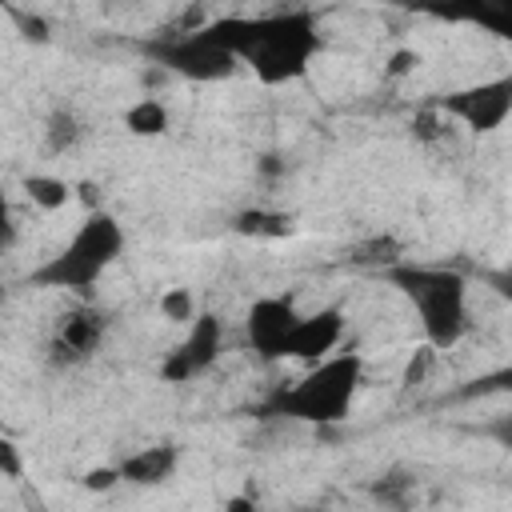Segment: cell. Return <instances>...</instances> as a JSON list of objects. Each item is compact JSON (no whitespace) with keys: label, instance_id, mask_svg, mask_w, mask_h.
<instances>
[{"label":"cell","instance_id":"cell-1","mask_svg":"<svg viewBox=\"0 0 512 512\" xmlns=\"http://www.w3.org/2000/svg\"><path fill=\"white\" fill-rule=\"evenodd\" d=\"M208 32L236 52L264 84H288L308 72L320 52V32L312 12H268V16H224L212 20Z\"/></svg>","mask_w":512,"mask_h":512},{"label":"cell","instance_id":"cell-2","mask_svg":"<svg viewBox=\"0 0 512 512\" xmlns=\"http://www.w3.org/2000/svg\"><path fill=\"white\" fill-rule=\"evenodd\" d=\"M364 380V360L356 352H340L308 368L296 384L276 388L264 400V416L304 420V424H340L352 412V400Z\"/></svg>","mask_w":512,"mask_h":512},{"label":"cell","instance_id":"cell-3","mask_svg":"<svg viewBox=\"0 0 512 512\" xmlns=\"http://www.w3.org/2000/svg\"><path fill=\"white\" fill-rule=\"evenodd\" d=\"M392 288L408 296V304L420 316L424 340L444 352L456 348L468 332V280L452 268H432V264H396L384 272Z\"/></svg>","mask_w":512,"mask_h":512},{"label":"cell","instance_id":"cell-4","mask_svg":"<svg viewBox=\"0 0 512 512\" xmlns=\"http://www.w3.org/2000/svg\"><path fill=\"white\" fill-rule=\"evenodd\" d=\"M124 252V228L116 224V216L108 212H88L80 220V228L72 232V240L44 260L28 280L40 288H60V292H76L84 296Z\"/></svg>","mask_w":512,"mask_h":512},{"label":"cell","instance_id":"cell-5","mask_svg":"<svg viewBox=\"0 0 512 512\" xmlns=\"http://www.w3.org/2000/svg\"><path fill=\"white\" fill-rule=\"evenodd\" d=\"M152 60L160 72H176L188 80H224L236 68V52L224 48L208 28L192 32V36H164L160 44H152Z\"/></svg>","mask_w":512,"mask_h":512},{"label":"cell","instance_id":"cell-6","mask_svg":"<svg viewBox=\"0 0 512 512\" xmlns=\"http://www.w3.org/2000/svg\"><path fill=\"white\" fill-rule=\"evenodd\" d=\"M436 112H440V116H452V120H460V124H468L476 136L496 132V128L512 116V72L440 96V100H436Z\"/></svg>","mask_w":512,"mask_h":512},{"label":"cell","instance_id":"cell-7","mask_svg":"<svg viewBox=\"0 0 512 512\" xmlns=\"http://www.w3.org/2000/svg\"><path fill=\"white\" fill-rule=\"evenodd\" d=\"M220 344H224V324H220L212 312H200V316L188 324V336L164 356L160 376H164L168 384H184V380L200 376L204 368L216 364Z\"/></svg>","mask_w":512,"mask_h":512},{"label":"cell","instance_id":"cell-8","mask_svg":"<svg viewBox=\"0 0 512 512\" xmlns=\"http://www.w3.org/2000/svg\"><path fill=\"white\" fill-rule=\"evenodd\" d=\"M108 332V316L96 308V304H76L72 312L60 316L52 340H48V360L56 368H72V364H84L100 340Z\"/></svg>","mask_w":512,"mask_h":512},{"label":"cell","instance_id":"cell-9","mask_svg":"<svg viewBox=\"0 0 512 512\" xmlns=\"http://www.w3.org/2000/svg\"><path fill=\"white\" fill-rule=\"evenodd\" d=\"M300 324V312L292 304V296H260L252 308H248V344L264 356V360H280L292 332Z\"/></svg>","mask_w":512,"mask_h":512},{"label":"cell","instance_id":"cell-10","mask_svg":"<svg viewBox=\"0 0 512 512\" xmlns=\"http://www.w3.org/2000/svg\"><path fill=\"white\" fill-rule=\"evenodd\" d=\"M344 308L340 304H332V308H320V312H312V316H300V324H296V332H292V340H288V348H284V356L288 360H328L332 352H336V344L344 340Z\"/></svg>","mask_w":512,"mask_h":512},{"label":"cell","instance_id":"cell-11","mask_svg":"<svg viewBox=\"0 0 512 512\" xmlns=\"http://www.w3.org/2000/svg\"><path fill=\"white\" fill-rule=\"evenodd\" d=\"M180 464V452L172 444H152V448H136L128 452L116 468H120V480L128 484H140V488H152V484H164Z\"/></svg>","mask_w":512,"mask_h":512},{"label":"cell","instance_id":"cell-12","mask_svg":"<svg viewBox=\"0 0 512 512\" xmlns=\"http://www.w3.org/2000/svg\"><path fill=\"white\" fill-rule=\"evenodd\" d=\"M400 256H404V244H400L396 236H388V232L364 236V240H356V244L348 248V260H352V264H360V268H380V272L404 264Z\"/></svg>","mask_w":512,"mask_h":512},{"label":"cell","instance_id":"cell-13","mask_svg":"<svg viewBox=\"0 0 512 512\" xmlns=\"http://www.w3.org/2000/svg\"><path fill=\"white\" fill-rule=\"evenodd\" d=\"M24 196H28L36 208H44V212H56V208H64V204L72 200V184H68L64 176L32 172V176H24Z\"/></svg>","mask_w":512,"mask_h":512},{"label":"cell","instance_id":"cell-14","mask_svg":"<svg viewBox=\"0 0 512 512\" xmlns=\"http://www.w3.org/2000/svg\"><path fill=\"white\" fill-rule=\"evenodd\" d=\"M124 124H128L132 136H164L168 124H172V116H168V108L156 96H144V100H136L124 112Z\"/></svg>","mask_w":512,"mask_h":512},{"label":"cell","instance_id":"cell-15","mask_svg":"<svg viewBox=\"0 0 512 512\" xmlns=\"http://www.w3.org/2000/svg\"><path fill=\"white\" fill-rule=\"evenodd\" d=\"M236 232H240V236H260V240H268V236H288V232H292V220H288L284 212L248 208V212L236 216Z\"/></svg>","mask_w":512,"mask_h":512},{"label":"cell","instance_id":"cell-16","mask_svg":"<svg viewBox=\"0 0 512 512\" xmlns=\"http://www.w3.org/2000/svg\"><path fill=\"white\" fill-rule=\"evenodd\" d=\"M44 140H48V152H72L76 140H80V120H76L68 108H56V112L48 116Z\"/></svg>","mask_w":512,"mask_h":512},{"label":"cell","instance_id":"cell-17","mask_svg":"<svg viewBox=\"0 0 512 512\" xmlns=\"http://www.w3.org/2000/svg\"><path fill=\"white\" fill-rule=\"evenodd\" d=\"M160 316L164 320H172V324H192L200 312H196V296H192V288H168V292H160Z\"/></svg>","mask_w":512,"mask_h":512},{"label":"cell","instance_id":"cell-18","mask_svg":"<svg viewBox=\"0 0 512 512\" xmlns=\"http://www.w3.org/2000/svg\"><path fill=\"white\" fill-rule=\"evenodd\" d=\"M432 368H436V348L424 340L408 360H404V372H400V384L404 388H416V384H424L428 376H432Z\"/></svg>","mask_w":512,"mask_h":512},{"label":"cell","instance_id":"cell-19","mask_svg":"<svg viewBox=\"0 0 512 512\" xmlns=\"http://www.w3.org/2000/svg\"><path fill=\"white\" fill-rule=\"evenodd\" d=\"M412 492V480L396 468V472H388V476H380L376 484H372V496L376 500H384V504H404V496Z\"/></svg>","mask_w":512,"mask_h":512},{"label":"cell","instance_id":"cell-20","mask_svg":"<svg viewBox=\"0 0 512 512\" xmlns=\"http://www.w3.org/2000/svg\"><path fill=\"white\" fill-rule=\"evenodd\" d=\"M476 20H480V24H488L496 36L512 40V4H496V8H484Z\"/></svg>","mask_w":512,"mask_h":512},{"label":"cell","instance_id":"cell-21","mask_svg":"<svg viewBox=\"0 0 512 512\" xmlns=\"http://www.w3.org/2000/svg\"><path fill=\"white\" fill-rule=\"evenodd\" d=\"M468 392H512V364H504V368H496V372L480 376Z\"/></svg>","mask_w":512,"mask_h":512},{"label":"cell","instance_id":"cell-22","mask_svg":"<svg viewBox=\"0 0 512 512\" xmlns=\"http://www.w3.org/2000/svg\"><path fill=\"white\" fill-rule=\"evenodd\" d=\"M80 484H84L88 492H108V488L120 484V468H92V472H84Z\"/></svg>","mask_w":512,"mask_h":512},{"label":"cell","instance_id":"cell-23","mask_svg":"<svg viewBox=\"0 0 512 512\" xmlns=\"http://www.w3.org/2000/svg\"><path fill=\"white\" fill-rule=\"evenodd\" d=\"M0 468H4V476L8 480H24V464H20V452H16V444L12 440H0Z\"/></svg>","mask_w":512,"mask_h":512},{"label":"cell","instance_id":"cell-24","mask_svg":"<svg viewBox=\"0 0 512 512\" xmlns=\"http://www.w3.org/2000/svg\"><path fill=\"white\" fill-rule=\"evenodd\" d=\"M412 132H416V140H436V136L444 132L440 112H436V108H432V112H420V116L412 120Z\"/></svg>","mask_w":512,"mask_h":512},{"label":"cell","instance_id":"cell-25","mask_svg":"<svg viewBox=\"0 0 512 512\" xmlns=\"http://www.w3.org/2000/svg\"><path fill=\"white\" fill-rule=\"evenodd\" d=\"M484 436L512 452V412H504V416H496L492 424H484Z\"/></svg>","mask_w":512,"mask_h":512},{"label":"cell","instance_id":"cell-26","mask_svg":"<svg viewBox=\"0 0 512 512\" xmlns=\"http://www.w3.org/2000/svg\"><path fill=\"white\" fill-rule=\"evenodd\" d=\"M416 64H420V52L400 48V52H392V56H388V68H384V72H388V76H408Z\"/></svg>","mask_w":512,"mask_h":512},{"label":"cell","instance_id":"cell-27","mask_svg":"<svg viewBox=\"0 0 512 512\" xmlns=\"http://www.w3.org/2000/svg\"><path fill=\"white\" fill-rule=\"evenodd\" d=\"M484 284L500 296V300H508L512 304V268H496V272H484Z\"/></svg>","mask_w":512,"mask_h":512},{"label":"cell","instance_id":"cell-28","mask_svg":"<svg viewBox=\"0 0 512 512\" xmlns=\"http://www.w3.org/2000/svg\"><path fill=\"white\" fill-rule=\"evenodd\" d=\"M12 16H16V24H20L24 36H32V40H48V24H44L40 16H28V12H12Z\"/></svg>","mask_w":512,"mask_h":512},{"label":"cell","instance_id":"cell-29","mask_svg":"<svg viewBox=\"0 0 512 512\" xmlns=\"http://www.w3.org/2000/svg\"><path fill=\"white\" fill-rule=\"evenodd\" d=\"M224 512H256V500L248 492H236V496L224 500Z\"/></svg>","mask_w":512,"mask_h":512}]
</instances>
